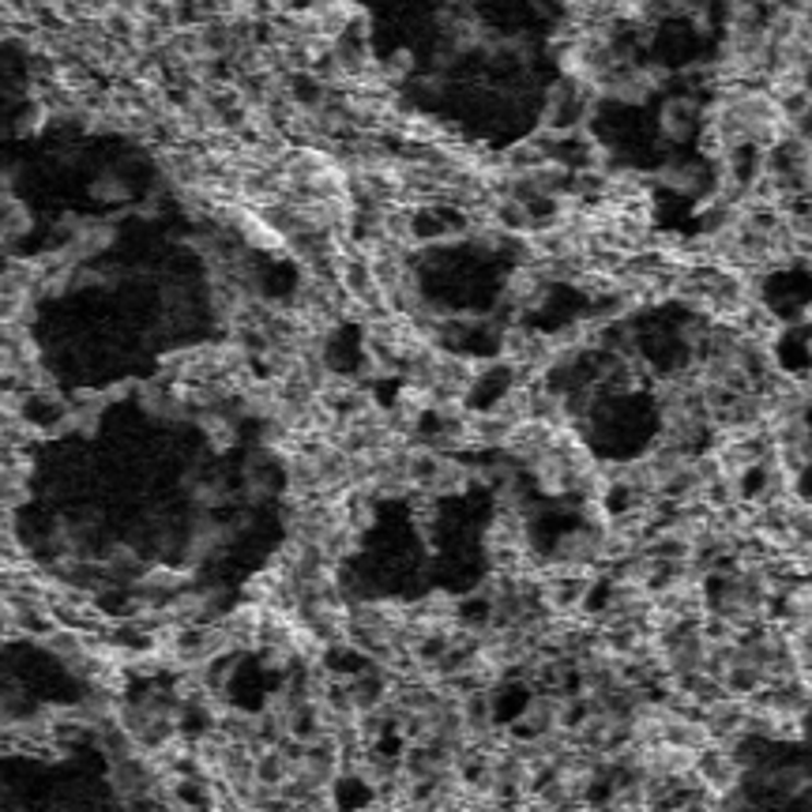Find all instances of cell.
<instances>
[{
    "label": "cell",
    "mask_w": 812,
    "mask_h": 812,
    "mask_svg": "<svg viewBox=\"0 0 812 812\" xmlns=\"http://www.w3.org/2000/svg\"><path fill=\"white\" fill-rule=\"evenodd\" d=\"M34 230V215H31V207L23 200H15V196H8V203H4V211H0V241L4 244H15V241H23Z\"/></svg>",
    "instance_id": "3957f363"
},
{
    "label": "cell",
    "mask_w": 812,
    "mask_h": 812,
    "mask_svg": "<svg viewBox=\"0 0 812 812\" xmlns=\"http://www.w3.org/2000/svg\"><path fill=\"white\" fill-rule=\"evenodd\" d=\"M49 124H53V109H49V101L23 98V106L15 109L12 121H8V135H15V140H38V135H46Z\"/></svg>",
    "instance_id": "7a4b0ae2"
},
{
    "label": "cell",
    "mask_w": 812,
    "mask_h": 812,
    "mask_svg": "<svg viewBox=\"0 0 812 812\" xmlns=\"http://www.w3.org/2000/svg\"><path fill=\"white\" fill-rule=\"evenodd\" d=\"M704 106L707 101H700L696 95H670L662 101V109H658V135L666 143H673V147L700 140V132H704Z\"/></svg>",
    "instance_id": "6da1fadb"
},
{
    "label": "cell",
    "mask_w": 812,
    "mask_h": 812,
    "mask_svg": "<svg viewBox=\"0 0 812 812\" xmlns=\"http://www.w3.org/2000/svg\"><path fill=\"white\" fill-rule=\"evenodd\" d=\"M87 192L95 203H129L132 200V184L121 169H101L95 181H91Z\"/></svg>",
    "instance_id": "277c9868"
},
{
    "label": "cell",
    "mask_w": 812,
    "mask_h": 812,
    "mask_svg": "<svg viewBox=\"0 0 812 812\" xmlns=\"http://www.w3.org/2000/svg\"><path fill=\"white\" fill-rule=\"evenodd\" d=\"M380 68H384V80L399 91V87H406V83L414 80V75H418V57H414V49L399 46V49H392V53L380 57Z\"/></svg>",
    "instance_id": "5b68a950"
}]
</instances>
